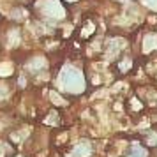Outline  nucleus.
Masks as SVG:
<instances>
[]
</instances>
